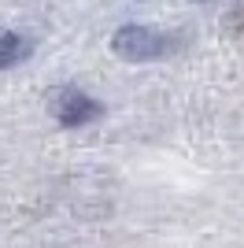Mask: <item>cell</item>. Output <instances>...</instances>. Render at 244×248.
Here are the masks:
<instances>
[{"label":"cell","mask_w":244,"mask_h":248,"mask_svg":"<svg viewBox=\"0 0 244 248\" xmlns=\"http://www.w3.org/2000/svg\"><path fill=\"white\" fill-rule=\"evenodd\" d=\"M174 48H178V37L141 26V22H126L111 33V52L126 63H155L163 56H170Z\"/></svg>","instance_id":"cell-1"},{"label":"cell","mask_w":244,"mask_h":248,"mask_svg":"<svg viewBox=\"0 0 244 248\" xmlns=\"http://www.w3.org/2000/svg\"><path fill=\"white\" fill-rule=\"evenodd\" d=\"M52 115H56V123L63 130H81V126L96 123L104 115V104L96 96L81 93V89H60L56 100H52Z\"/></svg>","instance_id":"cell-2"},{"label":"cell","mask_w":244,"mask_h":248,"mask_svg":"<svg viewBox=\"0 0 244 248\" xmlns=\"http://www.w3.org/2000/svg\"><path fill=\"white\" fill-rule=\"evenodd\" d=\"M30 56H33V37H26L19 30H0V71L19 67Z\"/></svg>","instance_id":"cell-3"}]
</instances>
